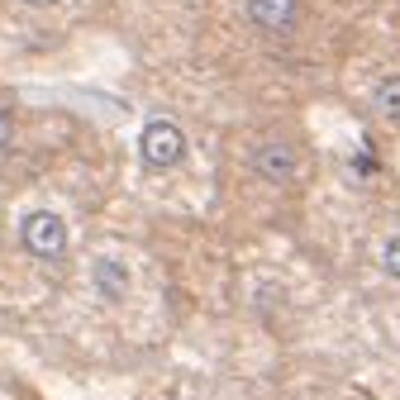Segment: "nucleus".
<instances>
[{
	"label": "nucleus",
	"instance_id": "obj_1",
	"mask_svg": "<svg viewBox=\"0 0 400 400\" xmlns=\"http://www.w3.org/2000/svg\"><path fill=\"white\" fill-rule=\"evenodd\" d=\"M19 248H24L33 262H63L67 248H72L67 220L58 210H29V215L19 220Z\"/></svg>",
	"mask_w": 400,
	"mask_h": 400
},
{
	"label": "nucleus",
	"instance_id": "obj_2",
	"mask_svg": "<svg viewBox=\"0 0 400 400\" xmlns=\"http://www.w3.org/2000/svg\"><path fill=\"white\" fill-rule=\"evenodd\" d=\"M139 158H144V167H153V172L181 167V162H186V129L176 124V119H167V114H153L144 124V134H139Z\"/></svg>",
	"mask_w": 400,
	"mask_h": 400
},
{
	"label": "nucleus",
	"instance_id": "obj_3",
	"mask_svg": "<svg viewBox=\"0 0 400 400\" xmlns=\"http://www.w3.org/2000/svg\"><path fill=\"white\" fill-rule=\"evenodd\" d=\"M91 291L100 305H124L134 296V267L114 253H96L91 257Z\"/></svg>",
	"mask_w": 400,
	"mask_h": 400
},
{
	"label": "nucleus",
	"instance_id": "obj_4",
	"mask_svg": "<svg viewBox=\"0 0 400 400\" xmlns=\"http://www.w3.org/2000/svg\"><path fill=\"white\" fill-rule=\"evenodd\" d=\"M253 172L262 176V181H272V186H291V181L301 176V153H296V144H286V139H267V144H257V153H253Z\"/></svg>",
	"mask_w": 400,
	"mask_h": 400
},
{
	"label": "nucleus",
	"instance_id": "obj_5",
	"mask_svg": "<svg viewBox=\"0 0 400 400\" xmlns=\"http://www.w3.org/2000/svg\"><path fill=\"white\" fill-rule=\"evenodd\" d=\"M243 15H248V24H253L257 33L281 38V33L296 29V19H301V0H243Z\"/></svg>",
	"mask_w": 400,
	"mask_h": 400
},
{
	"label": "nucleus",
	"instance_id": "obj_6",
	"mask_svg": "<svg viewBox=\"0 0 400 400\" xmlns=\"http://www.w3.org/2000/svg\"><path fill=\"white\" fill-rule=\"evenodd\" d=\"M372 110L382 114L386 124H400V72H386L372 86Z\"/></svg>",
	"mask_w": 400,
	"mask_h": 400
},
{
	"label": "nucleus",
	"instance_id": "obj_7",
	"mask_svg": "<svg viewBox=\"0 0 400 400\" xmlns=\"http://www.w3.org/2000/svg\"><path fill=\"white\" fill-rule=\"evenodd\" d=\"M382 267H386V276L400 281V234H391V239L382 243Z\"/></svg>",
	"mask_w": 400,
	"mask_h": 400
},
{
	"label": "nucleus",
	"instance_id": "obj_8",
	"mask_svg": "<svg viewBox=\"0 0 400 400\" xmlns=\"http://www.w3.org/2000/svg\"><path fill=\"white\" fill-rule=\"evenodd\" d=\"M10 144H15V114L10 105H0V153H10Z\"/></svg>",
	"mask_w": 400,
	"mask_h": 400
},
{
	"label": "nucleus",
	"instance_id": "obj_9",
	"mask_svg": "<svg viewBox=\"0 0 400 400\" xmlns=\"http://www.w3.org/2000/svg\"><path fill=\"white\" fill-rule=\"evenodd\" d=\"M19 5H24V10H53L58 0H19Z\"/></svg>",
	"mask_w": 400,
	"mask_h": 400
}]
</instances>
